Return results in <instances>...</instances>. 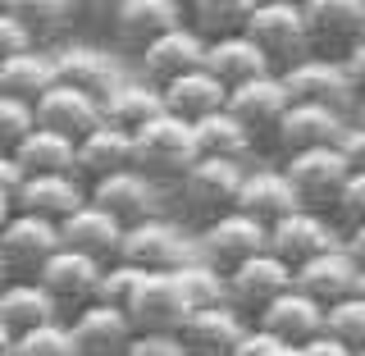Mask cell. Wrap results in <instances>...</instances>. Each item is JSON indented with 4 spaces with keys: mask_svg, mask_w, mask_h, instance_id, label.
<instances>
[{
    "mask_svg": "<svg viewBox=\"0 0 365 356\" xmlns=\"http://www.w3.org/2000/svg\"><path fill=\"white\" fill-rule=\"evenodd\" d=\"M133 151H137V174H146L151 183H182L192 174V165L201 160L197 123L174 119V114L165 110L155 123H146V128L133 137Z\"/></svg>",
    "mask_w": 365,
    "mask_h": 356,
    "instance_id": "6da1fadb",
    "label": "cell"
},
{
    "mask_svg": "<svg viewBox=\"0 0 365 356\" xmlns=\"http://www.w3.org/2000/svg\"><path fill=\"white\" fill-rule=\"evenodd\" d=\"M247 37L260 46V55L274 64V73H288L302 60H311L306 9L297 0H260L251 23H247Z\"/></svg>",
    "mask_w": 365,
    "mask_h": 356,
    "instance_id": "7a4b0ae2",
    "label": "cell"
},
{
    "mask_svg": "<svg viewBox=\"0 0 365 356\" xmlns=\"http://www.w3.org/2000/svg\"><path fill=\"white\" fill-rule=\"evenodd\" d=\"M64 251L60 224H46L37 215H9L0 224V270L5 283H37L41 270Z\"/></svg>",
    "mask_w": 365,
    "mask_h": 356,
    "instance_id": "3957f363",
    "label": "cell"
},
{
    "mask_svg": "<svg viewBox=\"0 0 365 356\" xmlns=\"http://www.w3.org/2000/svg\"><path fill=\"white\" fill-rule=\"evenodd\" d=\"M242 183H247V165L201 156L197 165H192V174L178 183V201H182V210H187L192 220H201V228H205V224L220 220V215L237 210Z\"/></svg>",
    "mask_w": 365,
    "mask_h": 356,
    "instance_id": "277c9868",
    "label": "cell"
},
{
    "mask_svg": "<svg viewBox=\"0 0 365 356\" xmlns=\"http://www.w3.org/2000/svg\"><path fill=\"white\" fill-rule=\"evenodd\" d=\"M123 265L142 270V274H178L182 265L197 260V238H187L174 220L155 215V220L137 224L123 233Z\"/></svg>",
    "mask_w": 365,
    "mask_h": 356,
    "instance_id": "5b68a950",
    "label": "cell"
},
{
    "mask_svg": "<svg viewBox=\"0 0 365 356\" xmlns=\"http://www.w3.org/2000/svg\"><path fill=\"white\" fill-rule=\"evenodd\" d=\"M302 210H315V215H334L338 201H342V188L351 183V165L342 156V146H329V151H306V156H292L283 165Z\"/></svg>",
    "mask_w": 365,
    "mask_h": 356,
    "instance_id": "8992f818",
    "label": "cell"
},
{
    "mask_svg": "<svg viewBox=\"0 0 365 356\" xmlns=\"http://www.w3.org/2000/svg\"><path fill=\"white\" fill-rule=\"evenodd\" d=\"M283 83L292 91V106H324L334 114H347L356 119V106H361V87L351 83L347 64L342 60H324V55H311L297 68L283 73Z\"/></svg>",
    "mask_w": 365,
    "mask_h": 356,
    "instance_id": "52a82bcc",
    "label": "cell"
},
{
    "mask_svg": "<svg viewBox=\"0 0 365 356\" xmlns=\"http://www.w3.org/2000/svg\"><path fill=\"white\" fill-rule=\"evenodd\" d=\"M265 251H269V228L256 224L242 210H228V215H220L215 224H205L197 233V256L210 260V265L224 270V274H233L237 265L265 256Z\"/></svg>",
    "mask_w": 365,
    "mask_h": 356,
    "instance_id": "ba28073f",
    "label": "cell"
},
{
    "mask_svg": "<svg viewBox=\"0 0 365 356\" xmlns=\"http://www.w3.org/2000/svg\"><path fill=\"white\" fill-rule=\"evenodd\" d=\"M182 23H187V5H178V0H114L110 32L114 46L137 51V60H142L160 37H169Z\"/></svg>",
    "mask_w": 365,
    "mask_h": 356,
    "instance_id": "9c48e42d",
    "label": "cell"
},
{
    "mask_svg": "<svg viewBox=\"0 0 365 356\" xmlns=\"http://www.w3.org/2000/svg\"><path fill=\"white\" fill-rule=\"evenodd\" d=\"M311 51L324 60H347L365 41V0H302Z\"/></svg>",
    "mask_w": 365,
    "mask_h": 356,
    "instance_id": "30bf717a",
    "label": "cell"
},
{
    "mask_svg": "<svg viewBox=\"0 0 365 356\" xmlns=\"http://www.w3.org/2000/svg\"><path fill=\"white\" fill-rule=\"evenodd\" d=\"M297 288V270L288 265V260H279L274 251H265V256L247 260V265H237L233 274H228V302H233V311L242 315H265L279 297H288Z\"/></svg>",
    "mask_w": 365,
    "mask_h": 356,
    "instance_id": "8fae6325",
    "label": "cell"
},
{
    "mask_svg": "<svg viewBox=\"0 0 365 356\" xmlns=\"http://www.w3.org/2000/svg\"><path fill=\"white\" fill-rule=\"evenodd\" d=\"M342 247V228L334 215H315V210H297L283 224L269 228V251L279 260H288L292 270L311 265L315 256H329V251Z\"/></svg>",
    "mask_w": 365,
    "mask_h": 356,
    "instance_id": "7c38bea8",
    "label": "cell"
},
{
    "mask_svg": "<svg viewBox=\"0 0 365 356\" xmlns=\"http://www.w3.org/2000/svg\"><path fill=\"white\" fill-rule=\"evenodd\" d=\"M192 306L178 288V274H142L133 302H128V320L137 334H182Z\"/></svg>",
    "mask_w": 365,
    "mask_h": 356,
    "instance_id": "4fadbf2b",
    "label": "cell"
},
{
    "mask_svg": "<svg viewBox=\"0 0 365 356\" xmlns=\"http://www.w3.org/2000/svg\"><path fill=\"white\" fill-rule=\"evenodd\" d=\"M347 114H334L324 106H292L283 114L279 133H274V146H279L283 156H306V151H329V146H342V137H347Z\"/></svg>",
    "mask_w": 365,
    "mask_h": 356,
    "instance_id": "5bb4252c",
    "label": "cell"
},
{
    "mask_svg": "<svg viewBox=\"0 0 365 356\" xmlns=\"http://www.w3.org/2000/svg\"><path fill=\"white\" fill-rule=\"evenodd\" d=\"M205 55H210V41H205L197 28H187V23H182V28H174L169 37H160L151 51L142 55V78L151 87L165 91L169 83H178V78L205 68Z\"/></svg>",
    "mask_w": 365,
    "mask_h": 356,
    "instance_id": "9a60e30c",
    "label": "cell"
},
{
    "mask_svg": "<svg viewBox=\"0 0 365 356\" xmlns=\"http://www.w3.org/2000/svg\"><path fill=\"white\" fill-rule=\"evenodd\" d=\"M55 73H60V83H64V87L87 91V96H96V101H101V106H106L110 91L123 83L119 60H114L110 51H101V46H83V41L60 46V51H55Z\"/></svg>",
    "mask_w": 365,
    "mask_h": 356,
    "instance_id": "2e32d148",
    "label": "cell"
},
{
    "mask_svg": "<svg viewBox=\"0 0 365 356\" xmlns=\"http://www.w3.org/2000/svg\"><path fill=\"white\" fill-rule=\"evenodd\" d=\"M101 274H106V265L101 260L83 256V251H60V256L51 260V265L41 270V288L60 302V311H87V306H96V288H101Z\"/></svg>",
    "mask_w": 365,
    "mask_h": 356,
    "instance_id": "e0dca14e",
    "label": "cell"
},
{
    "mask_svg": "<svg viewBox=\"0 0 365 356\" xmlns=\"http://www.w3.org/2000/svg\"><path fill=\"white\" fill-rule=\"evenodd\" d=\"M228 110L247 123L251 137H265V133L274 137L279 123H283V114L292 110V91L283 83V73H265V78H256V83L228 91Z\"/></svg>",
    "mask_w": 365,
    "mask_h": 356,
    "instance_id": "ac0fdd59",
    "label": "cell"
},
{
    "mask_svg": "<svg viewBox=\"0 0 365 356\" xmlns=\"http://www.w3.org/2000/svg\"><path fill=\"white\" fill-rule=\"evenodd\" d=\"M83 205H91L87 183L73 174H55V178H28V188L19 192L9 215H37L46 224H68Z\"/></svg>",
    "mask_w": 365,
    "mask_h": 356,
    "instance_id": "d6986e66",
    "label": "cell"
},
{
    "mask_svg": "<svg viewBox=\"0 0 365 356\" xmlns=\"http://www.w3.org/2000/svg\"><path fill=\"white\" fill-rule=\"evenodd\" d=\"M256 325L265 329L269 338H279L283 347H311L315 338H324L329 311L315 302V297H306L302 288H292L288 297H279V302H274Z\"/></svg>",
    "mask_w": 365,
    "mask_h": 356,
    "instance_id": "ffe728a7",
    "label": "cell"
},
{
    "mask_svg": "<svg viewBox=\"0 0 365 356\" xmlns=\"http://www.w3.org/2000/svg\"><path fill=\"white\" fill-rule=\"evenodd\" d=\"M91 205H101V210L110 215V220H119L123 228H137L146 220H155V183L146 174H137V169H128V174H114V178H101L91 183Z\"/></svg>",
    "mask_w": 365,
    "mask_h": 356,
    "instance_id": "44dd1931",
    "label": "cell"
},
{
    "mask_svg": "<svg viewBox=\"0 0 365 356\" xmlns=\"http://www.w3.org/2000/svg\"><path fill=\"white\" fill-rule=\"evenodd\" d=\"M73 329V342H78V356H128L137 329L128 311H114V306H87L68 320Z\"/></svg>",
    "mask_w": 365,
    "mask_h": 356,
    "instance_id": "7402d4cb",
    "label": "cell"
},
{
    "mask_svg": "<svg viewBox=\"0 0 365 356\" xmlns=\"http://www.w3.org/2000/svg\"><path fill=\"white\" fill-rule=\"evenodd\" d=\"M37 119H41L46 133H60V137H68V142H83V137H91L101 123H106V110H101L96 96L73 91V87L60 83L55 91H46V96H41Z\"/></svg>",
    "mask_w": 365,
    "mask_h": 356,
    "instance_id": "603a6c76",
    "label": "cell"
},
{
    "mask_svg": "<svg viewBox=\"0 0 365 356\" xmlns=\"http://www.w3.org/2000/svg\"><path fill=\"white\" fill-rule=\"evenodd\" d=\"M297 288L306 297H315V302L329 311V306H338V302H347V297L361 293V265H356V256H351L347 247H338V251L315 256L311 265L297 270Z\"/></svg>",
    "mask_w": 365,
    "mask_h": 356,
    "instance_id": "cb8c5ba5",
    "label": "cell"
},
{
    "mask_svg": "<svg viewBox=\"0 0 365 356\" xmlns=\"http://www.w3.org/2000/svg\"><path fill=\"white\" fill-rule=\"evenodd\" d=\"M237 210L251 215L256 224H283L288 215L302 210V201H297L292 183L283 169H247V183H242V197H237Z\"/></svg>",
    "mask_w": 365,
    "mask_h": 356,
    "instance_id": "d4e9b609",
    "label": "cell"
},
{
    "mask_svg": "<svg viewBox=\"0 0 365 356\" xmlns=\"http://www.w3.org/2000/svg\"><path fill=\"white\" fill-rule=\"evenodd\" d=\"M60 302L41 283H5L0 293V338H23L32 329L60 325Z\"/></svg>",
    "mask_w": 365,
    "mask_h": 356,
    "instance_id": "484cf974",
    "label": "cell"
},
{
    "mask_svg": "<svg viewBox=\"0 0 365 356\" xmlns=\"http://www.w3.org/2000/svg\"><path fill=\"white\" fill-rule=\"evenodd\" d=\"M123 233H128V228H123L119 220H110L101 205H83L68 224H60L64 247L83 251V256L101 260V265H114V260L123 256Z\"/></svg>",
    "mask_w": 365,
    "mask_h": 356,
    "instance_id": "4316f807",
    "label": "cell"
},
{
    "mask_svg": "<svg viewBox=\"0 0 365 356\" xmlns=\"http://www.w3.org/2000/svg\"><path fill=\"white\" fill-rule=\"evenodd\" d=\"M128 169H137L133 133L101 123L91 137H83V142H78V178H83L87 188H91V183H101V178L128 174Z\"/></svg>",
    "mask_w": 365,
    "mask_h": 356,
    "instance_id": "83f0119b",
    "label": "cell"
},
{
    "mask_svg": "<svg viewBox=\"0 0 365 356\" xmlns=\"http://www.w3.org/2000/svg\"><path fill=\"white\" fill-rule=\"evenodd\" d=\"M247 315L233 306H215V311H192L182 325V342L192 356H233L237 342L247 338Z\"/></svg>",
    "mask_w": 365,
    "mask_h": 356,
    "instance_id": "f1b7e54d",
    "label": "cell"
},
{
    "mask_svg": "<svg viewBox=\"0 0 365 356\" xmlns=\"http://www.w3.org/2000/svg\"><path fill=\"white\" fill-rule=\"evenodd\" d=\"M101 110H106L110 128H123V133L137 137L146 123H155L160 114H165V91L151 87L146 78H123V83L110 91V101Z\"/></svg>",
    "mask_w": 365,
    "mask_h": 356,
    "instance_id": "f546056e",
    "label": "cell"
},
{
    "mask_svg": "<svg viewBox=\"0 0 365 356\" xmlns=\"http://www.w3.org/2000/svg\"><path fill=\"white\" fill-rule=\"evenodd\" d=\"M165 110L174 114V119L201 123V119H210V114L228 110V87L210 68H197V73H187V78H178V83L165 87Z\"/></svg>",
    "mask_w": 365,
    "mask_h": 356,
    "instance_id": "4dcf8cb0",
    "label": "cell"
},
{
    "mask_svg": "<svg viewBox=\"0 0 365 356\" xmlns=\"http://www.w3.org/2000/svg\"><path fill=\"white\" fill-rule=\"evenodd\" d=\"M205 68H210L215 78L228 87V91H237V87H247V83H256V78H265L274 73V64L260 55V46L247 37H224V41H210V55H205Z\"/></svg>",
    "mask_w": 365,
    "mask_h": 356,
    "instance_id": "1f68e13d",
    "label": "cell"
},
{
    "mask_svg": "<svg viewBox=\"0 0 365 356\" xmlns=\"http://www.w3.org/2000/svg\"><path fill=\"white\" fill-rule=\"evenodd\" d=\"M55 87H60V73H55V55H46V51H32L23 60L0 64V96H9V101L41 106V96Z\"/></svg>",
    "mask_w": 365,
    "mask_h": 356,
    "instance_id": "d6a6232c",
    "label": "cell"
},
{
    "mask_svg": "<svg viewBox=\"0 0 365 356\" xmlns=\"http://www.w3.org/2000/svg\"><path fill=\"white\" fill-rule=\"evenodd\" d=\"M14 160L23 165L28 178H55V174H73L78 178V142H68L60 133H46V128L32 133L14 151Z\"/></svg>",
    "mask_w": 365,
    "mask_h": 356,
    "instance_id": "836d02e7",
    "label": "cell"
},
{
    "mask_svg": "<svg viewBox=\"0 0 365 356\" xmlns=\"http://www.w3.org/2000/svg\"><path fill=\"white\" fill-rule=\"evenodd\" d=\"M260 0H192L187 5V28H197L205 41H224V37H242L251 14Z\"/></svg>",
    "mask_w": 365,
    "mask_h": 356,
    "instance_id": "e575fe53",
    "label": "cell"
},
{
    "mask_svg": "<svg viewBox=\"0 0 365 356\" xmlns=\"http://www.w3.org/2000/svg\"><path fill=\"white\" fill-rule=\"evenodd\" d=\"M197 146H201V156H210V160H237V165H247L256 137L247 133V123L237 119L233 110H220V114H210V119L197 123Z\"/></svg>",
    "mask_w": 365,
    "mask_h": 356,
    "instance_id": "d590c367",
    "label": "cell"
},
{
    "mask_svg": "<svg viewBox=\"0 0 365 356\" xmlns=\"http://www.w3.org/2000/svg\"><path fill=\"white\" fill-rule=\"evenodd\" d=\"M178 288L182 297H187V306L192 311H215V306H233L228 302V274L224 270H215L210 260H192V265H182L178 270Z\"/></svg>",
    "mask_w": 365,
    "mask_h": 356,
    "instance_id": "8d00e7d4",
    "label": "cell"
},
{
    "mask_svg": "<svg viewBox=\"0 0 365 356\" xmlns=\"http://www.w3.org/2000/svg\"><path fill=\"white\" fill-rule=\"evenodd\" d=\"M9 5H14L23 14V23L32 28L37 46L41 41H60L78 23V14H83V5H68V0H9Z\"/></svg>",
    "mask_w": 365,
    "mask_h": 356,
    "instance_id": "74e56055",
    "label": "cell"
},
{
    "mask_svg": "<svg viewBox=\"0 0 365 356\" xmlns=\"http://www.w3.org/2000/svg\"><path fill=\"white\" fill-rule=\"evenodd\" d=\"M0 356H78V342L73 329L60 320V325L32 329L23 338H0Z\"/></svg>",
    "mask_w": 365,
    "mask_h": 356,
    "instance_id": "f35d334b",
    "label": "cell"
},
{
    "mask_svg": "<svg viewBox=\"0 0 365 356\" xmlns=\"http://www.w3.org/2000/svg\"><path fill=\"white\" fill-rule=\"evenodd\" d=\"M37 128H41L37 106L0 96V156H14V151H19V146L28 142V137L37 133Z\"/></svg>",
    "mask_w": 365,
    "mask_h": 356,
    "instance_id": "ab89813d",
    "label": "cell"
},
{
    "mask_svg": "<svg viewBox=\"0 0 365 356\" xmlns=\"http://www.w3.org/2000/svg\"><path fill=\"white\" fill-rule=\"evenodd\" d=\"M324 334L329 338H338V342H347L351 352H361L365 347V297H347V302H338V306H329V325H324Z\"/></svg>",
    "mask_w": 365,
    "mask_h": 356,
    "instance_id": "60d3db41",
    "label": "cell"
},
{
    "mask_svg": "<svg viewBox=\"0 0 365 356\" xmlns=\"http://www.w3.org/2000/svg\"><path fill=\"white\" fill-rule=\"evenodd\" d=\"M137 283H142V270H133V265H123V260H114V265H106V274H101L96 302H101V306H114V311H128Z\"/></svg>",
    "mask_w": 365,
    "mask_h": 356,
    "instance_id": "b9f144b4",
    "label": "cell"
},
{
    "mask_svg": "<svg viewBox=\"0 0 365 356\" xmlns=\"http://www.w3.org/2000/svg\"><path fill=\"white\" fill-rule=\"evenodd\" d=\"M32 51H41L37 37H32V28L23 23V14L14 5H5L0 9V64L23 60V55H32Z\"/></svg>",
    "mask_w": 365,
    "mask_h": 356,
    "instance_id": "7bdbcfd3",
    "label": "cell"
},
{
    "mask_svg": "<svg viewBox=\"0 0 365 356\" xmlns=\"http://www.w3.org/2000/svg\"><path fill=\"white\" fill-rule=\"evenodd\" d=\"M334 220L347 224V228H361L365 224V174H351V183L342 188V201H338Z\"/></svg>",
    "mask_w": 365,
    "mask_h": 356,
    "instance_id": "ee69618b",
    "label": "cell"
},
{
    "mask_svg": "<svg viewBox=\"0 0 365 356\" xmlns=\"http://www.w3.org/2000/svg\"><path fill=\"white\" fill-rule=\"evenodd\" d=\"M128 356H192L182 334H137Z\"/></svg>",
    "mask_w": 365,
    "mask_h": 356,
    "instance_id": "f6af8a7d",
    "label": "cell"
},
{
    "mask_svg": "<svg viewBox=\"0 0 365 356\" xmlns=\"http://www.w3.org/2000/svg\"><path fill=\"white\" fill-rule=\"evenodd\" d=\"M279 347H283L279 338H269L260 325H251V329H247V338L237 342V352H233V356H274Z\"/></svg>",
    "mask_w": 365,
    "mask_h": 356,
    "instance_id": "bcb514c9",
    "label": "cell"
},
{
    "mask_svg": "<svg viewBox=\"0 0 365 356\" xmlns=\"http://www.w3.org/2000/svg\"><path fill=\"white\" fill-rule=\"evenodd\" d=\"M342 156H347L351 174H365V123H351L342 137Z\"/></svg>",
    "mask_w": 365,
    "mask_h": 356,
    "instance_id": "7dc6e473",
    "label": "cell"
},
{
    "mask_svg": "<svg viewBox=\"0 0 365 356\" xmlns=\"http://www.w3.org/2000/svg\"><path fill=\"white\" fill-rule=\"evenodd\" d=\"M302 352H306V356H356V352L347 347V342H338V338H329V334H324V338H315L311 347H302Z\"/></svg>",
    "mask_w": 365,
    "mask_h": 356,
    "instance_id": "c3c4849f",
    "label": "cell"
},
{
    "mask_svg": "<svg viewBox=\"0 0 365 356\" xmlns=\"http://www.w3.org/2000/svg\"><path fill=\"white\" fill-rule=\"evenodd\" d=\"M342 64H347V73H351V83H356L361 87V96H365V41L356 46V51H351L347 55V60H342Z\"/></svg>",
    "mask_w": 365,
    "mask_h": 356,
    "instance_id": "681fc988",
    "label": "cell"
},
{
    "mask_svg": "<svg viewBox=\"0 0 365 356\" xmlns=\"http://www.w3.org/2000/svg\"><path fill=\"white\" fill-rule=\"evenodd\" d=\"M342 247H347L351 256H356V265L365 270V224L361 228H347V233H342Z\"/></svg>",
    "mask_w": 365,
    "mask_h": 356,
    "instance_id": "f907efd6",
    "label": "cell"
},
{
    "mask_svg": "<svg viewBox=\"0 0 365 356\" xmlns=\"http://www.w3.org/2000/svg\"><path fill=\"white\" fill-rule=\"evenodd\" d=\"M274 356H306V352H302V347H279Z\"/></svg>",
    "mask_w": 365,
    "mask_h": 356,
    "instance_id": "816d5d0a",
    "label": "cell"
},
{
    "mask_svg": "<svg viewBox=\"0 0 365 356\" xmlns=\"http://www.w3.org/2000/svg\"><path fill=\"white\" fill-rule=\"evenodd\" d=\"M351 123H365V96H361V106H356V119Z\"/></svg>",
    "mask_w": 365,
    "mask_h": 356,
    "instance_id": "f5cc1de1",
    "label": "cell"
},
{
    "mask_svg": "<svg viewBox=\"0 0 365 356\" xmlns=\"http://www.w3.org/2000/svg\"><path fill=\"white\" fill-rule=\"evenodd\" d=\"M361 297H365V270H361Z\"/></svg>",
    "mask_w": 365,
    "mask_h": 356,
    "instance_id": "db71d44e",
    "label": "cell"
},
{
    "mask_svg": "<svg viewBox=\"0 0 365 356\" xmlns=\"http://www.w3.org/2000/svg\"><path fill=\"white\" fill-rule=\"evenodd\" d=\"M356 356H365V347H361V352H356Z\"/></svg>",
    "mask_w": 365,
    "mask_h": 356,
    "instance_id": "11a10c76",
    "label": "cell"
}]
</instances>
